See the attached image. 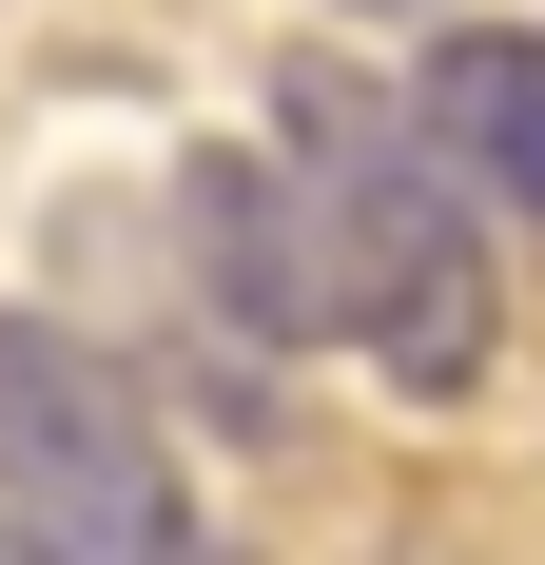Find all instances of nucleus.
Masks as SVG:
<instances>
[{
    "mask_svg": "<svg viewBox=\"0 0 545 565\" xmlns=\"http://www.w3.org/2000/svg\"><path fill=\"white\" fill-rule=\"evenodd\" d=\"M429 137L468 175H488V215H526L545 234V40H506V20H468V40H429Z\"/></svg>",
    "mask_w": 545,
    "mask_h": 565,
    "instance_id": "20e7f679",
    "label": "nucleus"
},
{
    "mask_svg": "<svg viewBox=\"0 0 545 565\" xmlns=\"http://www.w3.org/2000/svg\"><path fill=\"white\" fill-rule=\"evenodd\" d=\"M331 20H429V0H331Z\"/></svg>",
    "mask_w": 545,
    "mask_h": 565,
    "instance_id": "39448f33",
    "label": "nucleus"
},
{
    "mask_svg": "<svg viewBox=\"0 0 545 565\" xmlns=\"http://www.w3.org/2000/svg\"><path fill=\"white\" fill-rule=\"evenodd\" d=\"M0 546H40V565H175L195 546V488H175L157 409L58 312H0Z\"/></svg>",
    "mask_w": 545,
    "mask_h": 565,
    "instance_id": "f03ea898",
    "label": "nucleus"
},
{
    "mask_svg": "<svg viewBox=\"0 0 545 565\" xmlns=\"http://www.w3.org/2000/svg\"><path fill=\"white\" fill-rule=\"evenodd\" d=\"M272 137H292V175H312V215H331L351 351H371L389 391H468L488 332H506V274H488V175L429 137V98H389L351 58H292L272 78Z\"/></svg>",
    "mask_w": 545,
    "mask_h": 565,
    "instance_id": "f257e3e1",
    "label": "nucleus"
},
{
    "mask_svg": "<svg viewBox=\"0 0 545 565\" xmlns=\"http://www.w3.org/2000/svg\"><path fill=\"white\" fill-rule=\"evenodd\" d=\"M175 234H195V312H234L254 351L351 332L331 312V215H312V175H292V137L272 157H195L175 175Z\"/></svg>",
    "mask_w": 545,
    "mask_h": 565,
    "instance_id": "7ed1b4c3",
    "label": "nucleus"
}]
</instances>
